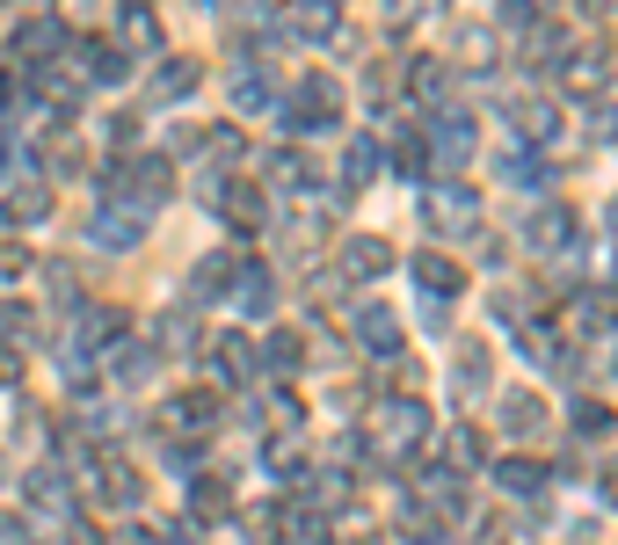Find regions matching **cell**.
I'll list each match as a JSON object with an SVG mask.
<instances>
[{"instance_id":"39","label":"cell","mask_w":618,"mask_h":545,"mask_svg":"<svg viewBox=\"0 0 618 545\" xmlns=\"http://www.w3.org/2000/svg\"><path fill=\"white\" fill-rule=\"evenodd\" d=\"M117 545H153V538H146V531H124V538Z\"/></svg>"},{"instance_id":"32","label":"cell","mask_w":618,"mask_h":545,"mask_svg":"<svg viewBox=\"0 0 618 545\" xmlns=\"http://www.w3.org/2000/svg\"><path fill=\"white\" fill-rule=\"evenodd\" d=\"M153 15H146V8H131V15H124V44H131V52H146V44H153Z\"/></svg>"},{"instance_id":"14","label":"cell","mask_w":618,"mask_h":545,"mask_svg":"<svg viewBox=\"0 0 618 545\" xmlns=\"http://www.w3.org/2000/svg\"><path fill=\"white\" fill-rule=\"evenodd\" d=\"M415 284H423L429 299H451V291L466 284V269L451 263V255H415Z\"/></svg>"},{"instance_id":"28","label":"cell","mask_w":618,"mask_h":545,"mask_svg":"<svg viewBox=\"0 0 618 545\" xmlns=\"http://www.w3.org/2000/svg\"><path fill=\"white\" fill-rule=\"evenodd\" d=\"M575 437H611V407L604 400H575Z\"/></svg>"},{"instance_id":"36","label":"cell","mask_w":618,"mask_h":545,"mask_svg":"<svg viewBox=\"0 0 618 545\" xmlns=\"http://www.w3.org/2000/svg\"><path fill=\"white\" fill-rule=\"evenodd\" d=\"M502 22H510V30H531V0H502Z\"/></svg>"},{"instance_id":"24","label":"cell","mask_w":618,"mask_h":545,"mask_svg":"<svg viewBox=\"0 0 618 545\" xmlns=\"http://www.w3.org/2000/svg\"><path fill=\"white\" fill-rule=\"evenodd\" d=\"M233 277H241V255H212V263L196 269V291L212 299V291H233Z\"/></svg>"},{"instance_id":"26","label":"cell","mask_w":618,"mask_h":545,"mask_svg":"<svg viewBox=\"0 0 618 545\" xmlns=\"http://www.w3.org/2000/svg\"><path fill=\"white\" fill-rule=\"evenodd\" d=\"M233 103H241V109H269L277 95H269V81H263V73H233Z\"/></svg>"},{"instance_id":"35","label":"cell","mask_w":618,"mask_h":545,"mask_svg":"<svg viewBox=\"0 0 618 545\" xmlns=\"http://www.w3.org/2000/svg\"><path fill=\"white\" fill-rule=\"evenodd\" d=\"M473 458H480V437H473V429H459V437H451V466H473Z\"/></svg>"},{"instance_id":"5","label":"cell","mask_w":618,"mask_h":545,"mask_svg":"<svg viewBox=\"0 0 618 545\" xmlns=\"http://www.w3.org/2000/svg\"><path fill=\"white\" fill-rule=\"evenodd\" d=\"M423 212H429V226H437V233H459V226H473V218H480V196L466 190V182H444Z\"/></svg>"},{"instance_id":"4","label":"cell","mask_w":618,"mask_h":545,"mask_svg":"<svg viewBox=\"0 0 618 545\" xmlns=\"http://www.w3.org/2000/svg\"><path fill=\"white\" fill-rule=\"evenodd\" d=\"M429 160H437V168H459V160H473V117H466V109H437Z\"/></svg>"},{"instance_id":"21","label":"cell","mask_w":618,"mask_h":545,"mask_svg":"<svg viewBox=\"0 0 618 545\" xmlns=\"http://www.w3.org/2000/svg\"><path fill=\"white\" fill-rule=\"evenodd\" d=\"M451 378H459L466 393L488 386V342H473V334H466V342H459V371H451Z\"/></svg>"},{"instance_id":"37","label":"cell","mask_w":618,"mask_h":545,"mask_svg":"<svg viewBox=\"0 0 618 545\" xmlns=\"http://www.w3.org/2000/svg\"><path fill=\"white\" fill-rule=\"evenodd\" d=\"M0 386H15V356L0 350Z\"/></svg>"},{"instance_id":"38","label":"cell","mask_w":618,"mask_h":545,"mask_svg":"<svg viewBox=\"0 0 618 545\" xmlns=\"http://www.w3.org/2000/svg\"><path fill=\"white\" fill-rule=\"evenodd\" d=\"M604 502H618V466H611V473H604Z\"/></svg>"},{"instance_id":"12","label":"cell","mask_w":618,"mask_h":545,"mask_svg":"<svg viewBox=\"0 0 618 545\" xmlns=\"http://www.w3.org/2000/svg\"><path fill=\"white\" fill-rule=\"evenodd\" d=\"M196 81H204V66H196V58H160V66H153V95H160V103L196 95Z\"/></svg>"},{"instance_id":"23","label":"cell","mask_w":618,"mask_h":545,"mask_svg":"<svg viewBox=\"0 0 618 545\" xmlns=\"http://www.w3.org/2000/svg\"><path fill=\"white\" fill-rule=\"evenodd\" d=\"M52 212V196L36 190V182H22V190H8V218H15V226H36V218Z\"/></svg>"},{"instance_id":"15","label":"cell","mask_w":618,"mask_h":545,"mask_svg":"<svg viewBox=\"0 0 618 545\" xmlns=\"http://www.w3.org/2000/svg\"><path fill=\"white\" fill-rule=\"evenodd\" d=\"M510 124H516V131H524L531 146L561 139V109H553V103H510Z\"/></svg>"},{"instance_id":"20","label":"cell","mask_w":618,"mask_h":545,"mask_svg":"<svg viewBox=\"0 0 618 545\" xmlns=\"http://www.w3.org/2000/svg\"><path fill=\"white\" fill-rule=\"evenodd\" d=\"M407 88H415V103H444L451 66H444V58H415V81H407Z\"/></svg>"},{"instance_id":"27","label":"cell","mask_w":618,"mask_h":545,"mask_svg":"<svg viewBox=\"0 0 618 545\" xmlns=\"http://www.w3.org/2000/svg\"><path fill=\"white\" fill-rule=\"evenodd\" d=\"M58 44H66L58 22H30V30H15V52H58Z\"/></svg>"},{"instance_id":"22","label":"cell","mask_w":618,"mask_h":545,"mask_svg":"<svg viewBox=\"0 0 618 545\" xmlns=\"http://www.w3.org/2000/svg\"><path fill=\"white\" fill-rule=\"evenodd\" d=\"M494 480H502V494H524V502H531V494H539V480H546V473H539L531 458H502V466H494Z\"/></svg>"},{"instance_id":"25","label":"cell","mask_w":618,"mask_h":545,"mask_svg":"<svg viewBox=\"0 0 618 545\" xmlns=\"http://www.w3.org/2000/svg\"><path fill=\"white\" fill-rule=\"evenodd\" d=\"M567 328H575V334H604V328H611V306H604V299H575V306H567Z\"/></svg>"},{"instance_id":"9","label":"cell","mask_w":618,"mask_h":545,"mask_svg":"<svg viewBox=\"0 0 618 545\" xmlns=\"http://www.w3.org/2000/svg\"><path fill=\"white\" fill-rule=\"evenodd\" d=\"M386 269H393V247H386V241H371V233H356V241L342 247V277L371 284V277H386Z\"/></svg>"},{"instance_id":"34","label":"cell","mask_w":618,"mask_h":545,"mask_svg":"<svg viewBox=\"0 0 618 545\" xmlns=\"http://www.w3.org/2000/svg\"><path fill=\"white\" fill-rule=\"evenodd\" d=\"M30 269V247L22 241H0V277H22Z\"/></svg>"},{"instance_id":"3","label":"cell","mask_w":618,"mask_h":545,"mask_svg":"<svg viewBox=\"0 0 618 545\" xmlns=\"http://www.w3.org/2000/svg\"><path fill=\"white\" fill-rule=\"evenodd\" d=\"M284 22H291L299 44H335V36H342V8H335V0H291Z\"/></svg>"},{"instance_id":"13","label":"cell","mask_w":618,"mask_h":545,"mask_svg":"<svg viewBox=\"0 0 618 545\" xmlns=\"http://www.w3.org/2000/svg\"><path fill=\"white\" fill-rule=\"evenodd\" d=\"M371 175H379V139H364V131H356V139L342 146V196H356Z\"/></svg>"},{"instance_id":"33","label":"cell","mask_w":618,"mask_h":545,"mask_svg":"<svg viewBox=\"0 0 618 545\" xmlns=\"http://www.w3.org/2000/svg\"><path fill=\"white\" fill-rule=\"evenodd\" d=\"M589 139H618V103H589Z\"/></svg>"},{"instance_id":"30","label":"cell","mask_w":618,"mask_h":545,"mask_svg":"<svg viewBox=\"0 0 618 545\" xmlns=\"http://www.w3.org/2000/svg\"><path fill=\"white\" fill-rule=\"evenodd\" d=\"M567 88H597L604 81V52H583V58H567V73H561Z\"/></svg>"},{"instance_id":"2","label":"cell","mask_w":618,"mask_h":545,"mask_svg":"<svg viewBox=\"0 0 618 545\" xmlns=\"http://www.w3.org/2000/svg\"><path fill=\"white\" fill-rule=\"evenodd\" d=\"M524 247H539V255H561V247H575V212H567L561 196H546V204L524 218Z\"/></svg>"},{"instance_id":"10","label":"cell","mask_w":618,"mask_h":545,"mask_svg":"<svg viewBox=\"0 0 618 545\" xmlns=\"http://www.w3.org/2000/svg\"><path fill=\"white\" fill-rule=\"evenodd\" d=\"M212 204H219V212H226L241 233H255V226L269 218V204H263L255 190H247V182H219V196H212Z\"/></svg>"},{"instance_id":"8","label":"cell","mask_w":618,"mask_h":545,"mask_svg":"<svg viewBox=\"0 0 618 545\" xmlns=\"http://www.w3.org/2000/svg\"><path fill=\"white\" fill-rule=\"evenodd\" d=\"M356 342L379 350V356H393L401 350V313H393V306H356Z\"/></svg>"},{"instance_id":"7","label":"cell","mask_w":618,"mask_h":545,"mask_svg":"<svg viewBox=\"0 0 618 545\" xmlns=\"http://www.w3.org/2000/svg\"><path fill=\"white\" fill-rule=\"evenodd\" d=\"M423 429H429V407L423 400H386V415H379V437L386 444H423Z\"/></svg>"},{"instance_id":"41","label":"cell","mask_w":618,"mask_h":545,"mask_svg":"<svg viewBox=\"0 0 618 545\" xmlns=\"http://www.w3.org/2000/svg\"><path fill=\"white\" fill-rule=\"evenodd\" d=\"M611 233H618V204H611Z\"/></svg>"},{"instance_id":"29","label":"cell","mask_w":618,"mask_h":545,"mask_svg":"<svg viewBox=\"0 0 618 545\" xmlns=\"http://www.w3.org/2000/svg\"><path fill=\"white\" fill-rule=\"evenodd\" d=\"M190 510H196V516H226V510H233V494L219 488V480H196V494H190Z\"/></svg>"},{"instance_id":"17","label":"cell","mask_w":618,"mask_h":545,"mask_svg":"<svg viewBox=\"0 0 618 545\" xmlns=\"http://www.w3.org/2000/svg\"><path fill=\"white\" fill-rule=\"evenodd\" d=\"M212 371L226 378V386H241V378H255V350H247L241 334H226V342L212 350Z\"/></svg>"},{"instance_id":"11","label":"cell","mask_w":618,"mask_h":545,"mask_svg":"<svg viewBox=\"0 0 618 545\" xmlns=\"http://www.w3.org/2000/svg\"><path fill=\"white\" fill-rule=\"evenodd\" d=\"M95 502H109V510H131V502H139V473H131L124 458H103V473H95Z\"/></svg>"},{"instance_id":"6","label":"cell","mask_w":618,"mask_h":545,"mask_svg":"<svg viewBox=\"0 0 618 545\" xmlns=\"http://www.w3.org/2000/svg\"><path fill=\"white\" fill-rule=\"evenodd\" d=\"M212 423H219L212 393H182V400H168V415H160V429H175V437H204Z\"/></svg>"},{"instance_id":"42","label":"cell","mask_w":618,"mask_h":545,"mask_svg":"<svg viewBox=\"0 0 618 545\" xmlns=\"http://www.w3.org/2000/svg\"><path fill=\"white\" fill-rule=\"evenodd\" d=\"M583 8H604V0H583Z\"/></svg>"},{"instance_id":"1","label":"cell","mask_w":618,"mask_h":545,"mask_svg":"<svg viewBox=\"0 0 618 545\" xmlns=\"http://www.w3.org/2000/svg\"><path fill=\"white\" fill-rule=\"evenodd\" d=\"M146 218H153L146 204H131V196H109L103 212L88 218V241H95V247H117V255H124V247L146 241Z\"/></svg>"},{"instance_id":"31","label":"cell","mask_w":618,"mask_h":545,"mask_svg":"<svg viewBox=\"0 0 618 545\" xmlns=\"http://www.w3.org/2000/svg\"><path fill=\"white\" fill-rule=\"evenodd\" d=\"M263 364L291 371V364H299V334H269V342H263Z\"/></svg>"},{"instance_id":"40","label":"cell","mask_w":618,"mask_h":545,"mask_svg":"<svg viewBox=\"0 0 618 545\" xmlns=\"http://www.w3.org/2000/svg\"><path fill=\"white\" fill-rule=\"evenodd\" d=\"M0 168H8V131H0Z\"/></svg>"},{"instance_id":"19","label":"cell","mask_w":618,"mask_h":545,"mask_svg":"<svg viewBox=\"0 0 618 545\" xmlns=\"http://www.w3.org/2000/svg\"><path fill=\"white\" fill-rule=\"evenodd\" d=\"M117 334H124L117 306H81V342H88V350H103V342H117Z\"/></svg>"},{"instance_id":"18","label":"cell","mask_w":618,"mask_h":545,"mask_svg":"<svg viewBox=\"0 0 618 545\" xmlns=\"http://www.w3.org/2000/svg\"><path fill=\"white\" fill-rule=\"evenodd\" d=\"M502 423H510L516 437H531V429H546V400H539V393H502Z\"/></svg>"},{"instance_id":"16","label":"cell","mask_w":618,"mask_h":545,"mask_svg":"<svg viewBox=\"0 0 618 545\" xmlns=\"http://www.w3.org/2000/svg\"><path fill=\"white\" fill-rule=\"evenodd\" d=\"M494 58H502V44H494V30H488V22H466V30H459V66L488 73Z\"/></svg>"}]
</instances>
